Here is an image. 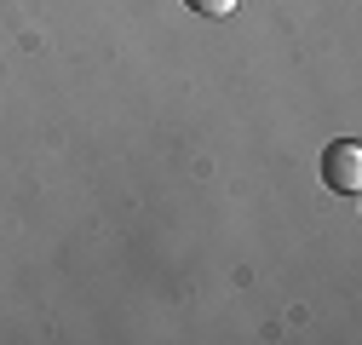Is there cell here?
Returning a JSON list of instances; mask_svg holds the SVG:
<instances>
[{"label":"cell","instance_id":"6da1fadb","mask_svg":"<svg viewBox=\"0 0 362 345\" xmlns=\"http://www.w3.org/2000/svg\"><path fill=\"white\" fill-rule=\"evenodd\" d=\"M322 185L334 196H356L362 190V144L356 139H339L322 150Z\"/></svg>","mask_w":362,"mask_h":345},{"label":"cell","instance_id":"7a4b0ae2","mask_svg":"<svg viewBox=\"0 0 362 345\" xmlns=\"http://www.w3.org/2000/svg\"><path fill=\"white\" fill-rule=\"evenodd\" d=\"M185 6H190V12H202V18H230L242 0H185Z\"/></svg>","mask_w":362,"mask_h":345}]
</instances>
